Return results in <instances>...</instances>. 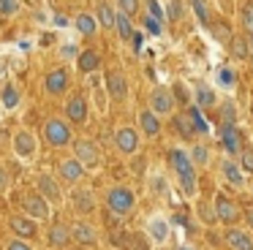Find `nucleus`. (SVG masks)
<instances>
[{
    "label": "nucleus",
    "instance_id": "1",
    "mask_svg": "<svg viewBox=\"0 0 253 250\" xmlns=\"http://www.w3.org/2000/svg\"><path fill=\"white\" fill-rule=\"evenodd\" d=\"M166 158H169L171 171L177 174V179H180L182 193H185L188 199H193V196H196V188H199V177H196V166L191 163L188 152H185V150H180V147H171Z\"/></svg>",
    "mask_w": 253,
    "mask_h": 250
},
{
    "label": "nucleus",
    "instance_id": "2",
    "mask_svg": "<svg viewBox=\"0 0 253 250\" xmlns=\"http://www.w3.org/2000/svg\"><path fill=\"white\" fill-rule=\"evenodd\" d=\"M133 207H136V193L131 188H126V185H112L106 190V209H112L115 215L126 217V215H131Z\"/></svg>",
    "mask_w": 253,
    "mask_h": 250
},
{
    "label": "nucleus",
    "instance_id": "3",
    "mask_svg": "<svg viewBox=\"0 0 253 250\" xmlns=\"http://www.w3.org/2000/svg\"><path fill=\"white\" fill-rule=\"evenodd\" d=\"M44 139L49 147H68L74 141V130L66 120L60 117H49L44 123Z\"/></svg>",
    "mask_w": 253,
    "mask_h": 250
},
{
    "label": "nucleus",
    "instance_id": "4",
    "mask_svg": "<svg viewBox=\"0 0 253 250\" xmlns=\"http://www.w3.org/2000/svg\"><path fill=\"white\" fill-rule=\"evenodd\" d=\"M74 158L82 163L84 171H93L101 166V150L93 139H77L74 141Z\"/></svg>",
    "mask_w": 253,
    "mask_h": 250
},
{
    "label": "nucleus",
    "instance_id": "5",
    "mask_svg": "<svg viewBox=\"0 0 253 250\" xmlns=\"http://www.w3.org/2000/svg\"><path fill=\"white\" fill-rule=\"evenodd\" d=\"M11 147H14V155H17L19 161H33V158L39 155V139H36V133L28 128L14 133Z\"/></svg>",
    "mask_w": 253,
    "mask_h": 250
},
{
    "label": "nucleus",
    "instance_id": "6",
    "mask_svg": "<svg viewBox=\"0 0 253 250\" xmlns=\"http://www.w3.org/2000/svg\"><path fill=\"white\" fill-rule=\"evenodd\" d=\"M139 144H142V136L136 133V128H131V125H123V128L115 130V147L120 155L131 158L139 152Z\"/></svg>",
    "mask_w": 253,
    "mask_h": 250
},
{
    "label": "nucleus",
    "instance_id": "7",
    "mask_svg": "<svg viewBox=\"0 0 253 250\" xmlns=\"http://www.w3.org/2000/svg\"><path fill=\"white\" fill-rule=\"evenodd\" d=\"M68 84H71V71L63 68V65L60 68H52L49 74L44 76V90H46V95H52V98L66 95Z\"/></svg>",
    "mask_w": 253,
    "mask_h": 250
},
{
    "label": "nucleus",
    "instance_id": "8",
    "mask_svg": "<svg viewBox=\"0 0 253 250\" xmlns=\"http://www.w3.org/2000/svg\"><path fill=\"white\" fill-rule=\"evenodd\" d=\"M147 109L158 117H166V114L174 112V95H171L169 87H155L150 92V101H147Z\"/></svg>",
    "mask_w": 253,
    "mask_h": 250
},
{
    "label": "nucleus",
    "instance_id": "9",
    "mask_svg": "<svg viewBox=\"0 0 253 250\" xmlns=\"http://www.w3.org/2000/svg\"><path fill=\"white\" fill-rule=\"evenodd\" d=\"M104 90H106V95L112 98V101H126L128 98V79H126V74L123 71H106L104 74Z\"/></svg>",
    "mask_w": 253,
    "mask_h": 250
},
{
    "label": "nucleus",
    "instance_id": "10",
    "mask_svg": "<svg viewBox=\"0 0 253 250\" xmlns=\"http://www.w3.org/2000/svg\"><path fill=\"white\" fill-rule=\"evenodd\" d=\"M212 212H215V220L218 223H226V226H231V223H237L240 220V207L234 204V201L229 199V196H223V193H218L215 196V204H212Z\"/></svg>",
    "mask_w": 253,
    "mask_h": 250
},
{
    "label": "nucleus",
    "instance_id": "11",
    "mask_svg": "<svg viewBox=\"0 0 253 250\" xmlns=\"http://www.w3.org/2000/svg\"><path fill=\"white\" fill-rule=\"evenodd\" d=\"M22 207H25L22 215L33 217L36 223H39V220H49V215H52V204L46 199H41L39 193H28V196H25V201H22Z\"/></svg>",
    "mask_w": 253,
    "mask_h": 250
},
{
    "label": "nucleus",
    "instance_id": "12",
    "mask_svg": "<svg viewBox=\"0 0 253 250\" xmlns=\"http://www.w3.org/2000/svg\"><path fill=\"white\" fill-rule=\"evenodd\" d=\"M63 114H66V123L71 125H84L87 123V98L84 95H71L63 106Z\"/></svg>",
    "mask_w": 253,
    "mask_h": 250
},
{
    "label": "nucleus",
    "instance_id": "13",
    "mask_svg": "<svg viewBox=\"0 0 253 250\" xmlns=\"http://www.w3.org/2000/svg\"><path fill=\"white\" fill-rule=\"evenodd\" d=\"M220 147L229 155H240L242 150V133L237 128V123H220Z\"/></svg>",
    "mask_w": 253,
    "mask_h": 250
},
{
    "label": "nucleus",
    "instance_id": "14",
    "mask_svg": "<svg viewBox=\"0 0 253 250\" xmlns=\"http://www.w3.org/2000/svg\"><path fill=\"white\" fill-rule=\"evenodd\" d=\"M57 174H60V179L63 182H68V185H79L84 179V168H82V163L77 161V158H63L60 163H57Z\"/></svg>",
    "mask_w": 253,
    "mask_h": 250
},
{
    "label": "nucleus",
    "instance_id": "15",
    "mask_svg": "<svg viewBox=\"0 0 253 250\" xmlns=\"http://www.w3.org/2000/svg\"><path fill=\"white\" fill-rule=\"evenodd\" d=\"M36 188H39V196H41V199H46L49 204H60V201H63L60 185H57V179L49 177V174H39V179H36Z\"/></svg>",
    "mask_w": 253,
    "mask_h": 250
},
{
    "label": "nucleus",
    "instance_id": "16",
    "mask_svg": "<svg viewBox=\"0 0 253 250\" xmlns=\"http://www.w3.org/2000/svg\"><path fill=\"white\" fill-rule=\"evenodd\" d=\"M71 239L79 242V245H84V248H95V245H98V231H95L93 223L79 220V223L71 226Z\"/></svg>",
    "mask_w": 253,
    "mask_h": 250
},
{
    "label": "nucleus",
    "instance_id": "17",
    "mask_svg": "<svg viewBox=\"0 0 253 250\" xmlns=\"http://www.w3.org/2000/svg\"><path fill=\"white\" fill-rule=\"evenodd\" d=\"M144 231H147V239H150V242H153V245H161V248H164V245L169 242V237H171L169 223H166L164 217H150Z\"/></svg>",
    "mask_w": 253,
    "mask_h": 250
},
{
    "label": "nucleus",
    "instance_id": "18",
    "mask_svg": "<svg viewBox=\"0 0 253 250\" xmlns=\"http://www.w3.org/2000/svg\"><path fill=\"white\" fill-rule=\"evenodd\" d=\"M8 228H11L14 237H19V239H30L36 231H39V223H36L33 217H28V215H14L11 220H8Z\"/></svg>",
    "mask_w": 253,
    "mask_h": 250
},
{
    "label": "nucleus",
    "instance_id": "19",
    "mask_svg": "<svg viewBox=\"0 0 253 250\" xmlns=\"http://www.w3.org/2000/svg\"><path fill=\"white\" fill-rule=\"evenodd\" d=\"M115 14L117 11L112 8V3L109 0H95V22H98V27L101 30H106V33H115Z\"/></svg>",
    "mask_w": 253,
    "mask_h": 250
},
{
    "label": "nucleus",
    "instance_id": "20",
    "mask_svg": "<svg viewBox=\"0 0 253 250\" xmlns=\"http://www.w3.org/2000/svg\"><path fill=\"white\" fill-rule=\"evenodd\" d=\"M223 239H226V245H229L231 250H253V234L245 231V228L231 226Z\"/></svg>",
    "mask_w": 253,
    "mask_h": 250
},
{
    "label": "nucleus",
    "instance_id": "21",
    "mask_svg": "<svg viewBox=\"0 0 253 250\" xmlns=\"http://www.w3.org/2000/svg\"><path fill=\"white\" fill-rule=\"evenodd\" d=\"M19 103H22V92H19V87L14 84V82H6L3 90H0V109H3V112H14Z\"/></svg>",
    "mask_w": 253,
    "mask_h": 250
},
{
    "label": "nucleus",
    "instance_id": "22",
    "mask_svg": "<svg viewBox=\"0 0 253 250\" xmlns=\"http://www.w3.org/2000/svg\"><path fill=\"white\" fill-rule=\"evenodd\" d=\"M46 242H49V248H55V250L71 245V228H68L66 223H55V226L49 228V234H46Z\"/></svg>",
    "mask_w": 253,
    "mask_h": 250
},
{
    "label": "nucleus",
    "instance_id": "23",
    "mask_svg": "<svg viewBox=\"0 0 253 250\" xmlns=\"http://www.w3.org/2000/svg\"><path fill=\"white\" fill-rule=\"evenodd\" d=\"M74 27H77V33H79V36H84V38H90V36L98 33V22H95L93 11H79L77 19H74Z\"/></svg>",
    "mask_w": 253,
    "mask_h": 250
},
{
    "label": "nucleus",
    "instance_id": "24",
    "mask_svg": "<svg viewBox=\"0 0 253 250\" xmlns=\"http://www.w3.org/2000/svg\"><path fill=\"white\" fill-rule=\"evenodd\" d=\"M71 204L79 215H93L95 209V199L90 190H71Z\"/></svg>",
    "mask_w": 253,
    "mask_h": 250
},
{
    "label": "nucleus",
    "instance_id": "25",
    "mask_svg": "<svg viewBox=\"0 0 253 250\" xmlns=\"http://www.w3.org/2000/svg\"><path fill=\"white\" fill-rule=\"evenodd\" d=\"M77 68L82 74H95L101 68V54L95 49H84V52L77 54Z\"/></svg>",
    "mask_w": 253,
    "mask_h": 250
},
{
    "label": "nucleus",
    "instance_id": "26",
    "mask_svg": "<svg viewBox=\"0 0 253 250\" xmlns=\"http://www.w3.org/2000/svg\"><path fill=\"white\" fill-rule=\"evenodd\" d=\"M139 128H142L144 136H158L164 125H161L158 114H153L150 109H142V112H139Z\"/></svg>",
    "mask_w": 253,
    "mask_h": 250
},
{
    "label": "nucleus",
    "instance_id": "27",
    "mask_svg": "<svg viewBox=\"0 0 253 250\" xmlns=\"http://www.w3.org/2000/svg\"><path fill=\"white\" fill-rule=\"evenodd\" d=\"M220 174H223V179L229 185H234V188H242V185H245V174H242V168L237 166L234 161H223V163H220Z\"/></svg>",
    "mask_w": 253,
    "mask_h": 250
},
{
    "label": "nucleus",
    "instance_id": "28",
    "mask_svg": "<svg viewBox=\"0 0 253 250\" xmlns=\"http://www.w3.org/2000/svg\"><path fill=\"white\" fill-rule=\"evenodd\" d=\"M115 33H117V38H120L123 43H128V41H131V36L136 33V27H133V22L128 19L126 14L117 11V14H115Z\"/></svg>",
    "mask_w": 253,
    "mask_h": 250
},
{
    "label": "nucleus",
    "instance_id": "29",
    "mask_svg": "<svg viewBox=\"0 0 253 250\" xmlns=\"http://www.w3.org/2000/svg\"><path fill=\"white\" fill-rule=\"evenodd\" d=\"M231 57L234 60H248L251 57V46H248V38L245 36H231Z\"/></svg>",
    "mask_w": 253,
    "mask_h": 250
},
{
    "label": "nucleus",
    "instance_id": "30",
    "mask_svg": "<svg viewBox=\"0 0 253 250\" xmlns=\"http://www.w3.org/2000/svg\"><path fill=\"white\" fill-rule=\"evenodd\" d=\"M188 158H191V163H193V166H207V163H210V150H207V144H193V150L191 152H188Z\"/></svg>",
    "mask_w": 253,
    "mask_h": 250
},
{
    "label": "nucleus",
    "instance_id": "31",
    "mask_svg": "<svg viewBox=\"0 0 253 250\" xmlns=\"http://www.w3.org/2000/svg\"><path fill=\"white\" fill-rule=\"evenodd\" d=\"M188 120H191V125H193V130H196V133H207L210 130V125H207V120H204V114L199 112L196 106H191L188 109V114H185Z\"/></svg>",
    "mask_w": 253,
    "mask_h": 250
},
{
    "label": "nucleus",
    "instance_id": "32",
    "mask_svg": "<svg viewBox=\"0 0 253 250\" xmlns=\"http://www.w3.org/2000/svg\"><path fill=\"white\" fill-rule=\"evenodd\" d=\"M144 8H147V16L150 19H155L161 27L166 25V14H164V5L158 3V0H144Z\"/></svg>",
    "mask_w": 253,
    "mask_h": 250
},
{
    "label": "nucleus",
    "instance_id": "33",
    "mask_svg": "<svg viewBox=\"0 0 253 250\" xmlns=\"http://www.w3.org/2000/svg\"><path fill=\"white\" fill-rule=\"evenodd\" d=\"M117 11L131 19V16H136L142 11V0H117Z\"/></svg>",
    "mask_w": 253,
    "mask_h": 250
},
{
    "label": "nucleus",
    "instance_id": "34",
    "mask_svg": "<svg viewBox=\"0 0 253 250\" xmlns=\"http://www.w3.org/2000/svg\"><path fill=\"white\" fill-rule=\"evenodd\" d=\"M215 103V92L210 87H199L196 90V109H210Z\"/></svg>",
    "mask_w": 253,
    "mask_h": 250
},
{
    "label": "nucleus",
    "instance_id": "35",
    "mask_svg": "<svg viewBox=\"0 0 253 250\" xmlns=\"http://www.w3.org/2000/svg\"><path fill=\"white\" fill-rule=\"evenodd\" d=\"M218 84L223 87V90H234L237 84V74L231 68H218Z\"/></svg>",
    "mask_w": 253,
    "mask_h": 250
},
{
    "label": "nucleus",
    "instance_id": "36",
    "mask_svg": "<svg viewBox=\"0 0 253 250\" xmlns=\"http://www.w3.org/2000/svg\"><path fill=\"white\" fill-rule=\"evenodd\" d=\"M19 0H0V19H8V16L19 14Z\"/></svg>",
    "mask_w": 253,
    "mask_h": 250
},
{
    "label": "nucleus",
    "instance_id": "37",
    "mask_svg": "<svg viewBox=\"0 0 253 250\" xmlns=\"http://www.w3.org/2000/svg\"><path fill=\"white\" fill-rule=\"evenodd\" d=\"M240 22H242V27H245V33L251 36V33H253V3H245V5H242Z\"/></svg>",
    "mask_w": 253,
    "mask_h": 250
},
{
    "label": "nucleus",
    "instance_id": "38",
    "mask_svg": "<svg viewBox=\"0 0 253 250\" xmlns=\"http://www.w3.org/2000/svg\"><path fill=\"white\" fill-rule=\"evenodd\" d=\"M240 168L253 174V147H242L240 150Z\"/></svg>",
    "mask_w": 253,
    "mask_h": 250
},
{
    "label": "nucleus",
    "instance_id": "39",
    "mask_svg": "<svg viewBox=\"0 0 253 250\" xmlns=\"http://www.w3.org/2000/svg\"><path fill=\"white\" fill-rule=\"evenodd\" d=\"M177 123V130H180L182 136H185V139H193V136H196V130H193V125H191V120L185 117V114H180V117L174 120Z\"/></svg>",
    "mask_w": 253,
    "mask_h": 250
},
{
    "label": "nucleus",
    "instance_id": "40",
    "mask_svg": "<svg viewBox=\"0 0 253 250\" xmlns=\"http://www.w3.org/2000/svg\"><path fill=\"white\" fill-rule=\"evenodd\" d=\"M164 14L169 16L171 22H180L182 19V3H180V0H169V5L164 8Z\"/></svg>",
    "mask_w": 253,
    "mask_h": 250
},
{
    "label": "nucleus",
    "instance_id": "41",
    "mask_svg": "<svg viewBox=\"0 0 253 250\" xmlns=\"http://www.w3.org/2000/svg\"><path fill=\"white\" fill-rule=\"evenodd\" d=\"M191 5H193V11H196V19L202 22V25H207V19H210L207 3H204V0H191Z\"/></svg>",
    "mask_w": 253,
    "mask_h": 250
},
{
    "label": "nucleus",
    "instance_id": "42",
    "mask_svg": "<svg viewBox=\"0 0 253 250\" xmlns=\"http://www.w3.org/2000/svg\"><path fill=\"white\" fill-rule=\"evenodd\" d=\"M6 250H33V245L28 239H19V237H11L6 242Z\"/></svg>",
    "mask_w": 253,
    "mask_h": 250
},
{
    "label": "nucleus",
    "instance_id": "43",
    "mask_svg": "<svg viewBox=\"0 0 253 250\" xmlns=\"http://www.w3.org/2000/svg\"><path fill=\"white\" fill-rule=\"evenodd\" d=\"M220 123H237L234 103H231V101H223V109H220Z\"/></svg>",
    "mask_w": 253,
    "mask_h": 250
},
{
    "label": "nucleus",
    "instance_id": "44",
    "mask_svg": "<svg viewBox=\"0 0 253 250\" xmlns=\"http://www.w3.org/2000/svg\"><path fill=\"white\" fill-rule=\"evenodd\" d=\"M199 217H204L207 223H218V220H215L212 207H210V204H204V201H199Z\"/></svg>",
    "mask_w": 253,
    "mask_h": 250
},
{
    "label": "nucleus",
    "instance_id": "45",
    "mask_svg": "<svg viewBox=\"0 0 253 250\" xmlns=\"http://www.w3.org/2000/svg\"><path fill=\"white\" fill-rule=\"evenodd\" d=\"M142 16H144V27H147V33H153V36H164V27H161L158 22L150 19L147 14H142Z\"/></svg>",
    "mask_w": 253,
    "mask_h": 250
},
{
    "label": "nucleus",
    "instance_id": "46",
    "mask_svg": "<svg viewBox=\"0 0 253 250\" xmlns=\"http://www.w3.org/2000/svg\"><path fill=\"white\" fill-rule=\"evenodd\" d=\"M8 188H11V174L0 166V193H3V190H8Z\"/></svg>",
    "mask_w": 253,
    "mask_h": 250
},
{
    "label": "nucleus",
    "instance_id": "47",
    "mask_svg": "<svg viewBox=\"0 0 253 250\" xmlns=\"http://www.w3.org/2000/svg\"><path fill=\"white\" fill-rule=\"evenodd\" d=\"M77 54H79L77 46H68V43H63V46H60V57L63 60H71V57H77Z\"/></svg>",
    "mask_w": 253,
    "mask_h": 250
},
{
    "label": "nucleus",
    "instance_id": "48",
    "mask_svg": "<svg viewBox=\"0 0 253 250\" xmlns=\"http://www.w3.org/2000/svg\"><path fill=\"white\" fill-rule=\"evenodd\" d=\"M150 185H153L155 193H166V179L164 177H153V182H150Z\"/></svg>",
    "mask_w": 253,
    "mask_h": 250
},
{
    "label": "nucleus",
    "instance_id": "49",
    "mask_svg": "<svg viewBox=\"0 0 253 250\" xmlns=\"http://www.w3.org/2000/svg\"><path fill=\"white\" fill-rule=\"evenodd\" d=\"M215 33H218V38H220V41H229V38H231V33H229V27H218V30H215Z\"/></svg>",
    "mask_w": 253,
    "mask_h": 250
},
{
    "label": "nucleus",
    "instance_id": "50",
    "mask_svg": "<svg viewBox=\"0 0 253 250\" xmlns=\"http://www.w3.org/2000/svg\"><path fill=\"white\" fill-rule=\"evenodd\" d=\"M131 168H133V174H142V171H144V158L133 161V166H131Z\"/></svg>",
    "mask_w": 253,
    "mask_h": 250
},
{
    "label": "nucleus",
    "instance_id": "51",
    "mask_svg": "<svg viewBox=\"0 0 253 250\" xmlns=\"http://www.w3.org/2000/svg\"><path fill=\"white\" fill-rule=\"evenodd\" d=\"M245 220H248V228L253 231V209H248V212H245Z\"/></svg>",
    "mask_w": 253,
    "mask_h": 250
},
{
    "label": "nucleus",
    "instance_id": "52",
    "mask_svg": "<svg viewBox=\"0 0 253 250\" xmlns=\"http://www.w3.org/2000/svg\"><path fill=\"white\" fill-rule=\"evenodd\" d=\"M177 250H196V248H191V245H182V248H177Z\"/></svg>",
    "mask_w": 253,
    "mask_h": 250
},
{
    "label": "nucleus",
    "instance_id": "53",
    "mask_svg": "<svg viewBox=\"0 0 253 250\" xmlns=\"http://www.w3.org/2000/svg\"><path fill=\"white\" fill-rule=\"evenodd\" d=\"M248 46L253 49V33H251V36H248Z\"/></svg>",
    "mask_w": 253,
    "mask_h": 250
},
{
    "label": "nucleus",
    "instance_id": "54",
    "mask_svg": "<svg viewBox=\"0 0 253 250\" xmlns=\"http://www.w3.org/2000/svg\"><path fill=\"white\" fill-rule=\"evenodd\" d=\"M251 193H253V182H251Z\"/></svg>",
    "mask_w": 253,
    "mask_h": 250
},
{
    "label": "nucleus",
    "instance_id": "55",
    "mask_svg": "<svg viewBox=\"0 0 253 250\" xmlns=\"http://www.w3.org/2000/svg\"><path fill=\"white\" fill-rule=\"evenodd\" d=\"M0 117H3V109H0Z\"/></svg>",
    "mask_w": 253,
    "mask_h": 250
},
{
    "label": "nucleus",
    "instance_id": "56",
    "mask_svg": "<svg viewBox=\"0 0 253 250\" xmlns=\"http://www.w3.org/2000/svg\"><path fill=\"white\" fill-rule=\"evenodd\" d=\"M161 250H166V248H161Z\"/></svg>",
    "mask_w": 253,
    "mask_h": 250
},
{
    "label": "nucleus",
    "instance_id": "57",
    "mask_svg": "<svg viewBox=\"0 0 253 250\" xmlns=\"http://www.w3.org/2000/svg\"><path fill=\"white\" fill-rule=\"evenodd\" d=\"M251 60H253V54H251Z\"/></svg>",
    "mask_w": 253,
    "mask_h": 250
}]
</instances>
